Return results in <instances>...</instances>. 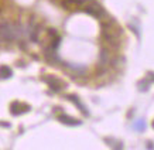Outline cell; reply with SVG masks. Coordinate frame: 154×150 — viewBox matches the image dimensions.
I'll return each mask as SVG.
<instances>
[{"label":"cell","instance_id":"obj_1","mask_svg":"<svg viewBox=\"0 0 154 150\" xmlns=\"http://www.w3.org/2000/svg\"><path fill=\"white\" fill-rule=\"evenodd\" d=\"M0 38H2V41L6 42H11L14 40H17L19 38L17 27H14L7 20H2L0 21Z\"/></svg>","mask_w":154,"mask_h":150},{"label":"cell","instance_id":"obj_2","mask_svg":"<svg viewBox=\"0 0 154 150\" xmlns=\"http://www.w3.org/2000/svg\"><path fill=\"white\" fill-rule=\"evenodd\" d=\"M84 11L85 13H88V14H92L94 17H98V19L105 17V10L102 9V6L99 5V3H96V2H94V0H91L89 5L85 6Z\"/></svg>","mask_w":154,"mask_h":150},{"label":"cell","instance_id":"obj_5","mask_svg":"<svg viewBox=\"0 0 154 150\" xmlns=\"http://www.w3.org/2000/svg\"><path fill=\"white\" fill-rule=\"evenodd\" d=\"M60 120L62 123H65V125H72V126H76V125H81V122L79 120H75V119H72V117H69V116H65V115H61L60 116Z\"/></svg>","mask_w":154,"mask_h":150},{"label":"cell","instance_id":"obj_6","mask_svg":"<svg viewBox=\"0 0 154 150\" xmlns=\"http://www.w3.org/2000/svg\"><path fill=\"white\" fill-rule=\"evenodd\" d=\"M11 77V70L9 67H0V78L5 80V78H10Z\"/></svg>","mask_w":154,"mask_h":150},{"label":"cell","instance_id":"obj_7","mask_svg":"<svg viewBox=\"0 0 154 150\" xmlns=\"http://www.w3.org/2000/svg\"><path fill=\"white\" fill-rule=\"evenodd\" d=\"M109 62V52H107V50H102V52H100V64H107Z\"/></svg>","mask_w":154,"mask_h":150},{"label":"cell","instance_id":"obj_11","mask_svg":"<svg viewBox=\"0 0 154 150\" xmlns=\"http://www.w3.org/2000/svg\"><path fill=\"white\" fill-rule=\"evenodd\" d=\"M2 42H3V41H2V38H0V44H2Z\"/></svg>","mask_w":154,"mask_h":150},{"label":"cell","instance_id":"obj_8","mask_svg":"<svg viewBox=\"0 0 154 150\" xmlns=\"http://www.w3.org/2000/svg\"><path fill=\"white\" fill-rule=\"evenodd\" d=\"M68 99H71L72 102H75V103H76V105H78V108H79L81 111H82V112H85V113H86V111H85V108H84V106H82V103H81L79 101H78V98H76V96H72V95H71V96H68Z\"/></svg>","mask_w":154,"mask_h":150},{"label":"cell","instance_id":"obj_3","mask_svg":"<svg viewBox=\"0 0 154 150\" xmlns=\"http://www.w3.org/2000/svg\"><path fill=\"white\" fill-rule=\"evenodd\" d=\"M48 81V85H50V88L54 89V91H61V89L64 88V85H62V82H61L60 80H57V78H54V77H48L47 78Z\"/></svg>","mask_w":154,"mask_h":150},{"label":"cell","instance_id":"obj_9","mask_svg":"<svg viewBox=\"0 0 154 150\" xmlns=\"http://www.w3.org/2000/svg\"><path fill=\"white\" fill-rule=\"evenodd\" d=\"M91 0H64V3H71V5H85Z\"/></svg>","mask_w":154,"mask_h":150},{"label":"cell","instance_id":"obj_10","mask_svg":"<svg viewBox=\"0 0 154 150\" xmlns=\"http://www.w3.org/2000/svg\"><path fill=\"white\" fill-rule=\"evenodd\" d=\"M134 127L137 129V130H143L146 127V123H144V120H137V122L134 123Z\"/></svg>","mask_w":154,"mask_h":150},{"label":"cell","instance_id":"obj_4","mask_svg":"<svg viewBox=\"0 0 154 150\" xmlns=\"http://www.w3.org/2000/svg\"><path fill=\"white\" fill-rule=\"evenodd\" d=\"M20 106H21V105H19V103L11 105V113H13V115H20V113L30 111V108H28L27 105H23V108H20Z\"/></svg>","mask_w":154,"mask_h":150},{"label":"cell","instance_id":"obj_12","mask_svg":"<svg viewBox=\"0 0 154 150\" xmlns=\"http://www.w3.org/2000/svg\"><path fill=\"white\" fill-rule=\"evenodd\" d=\"M153 126H154V122H153Z\"/></svg>","mask_w":154,"mask_h":150}]
</instances>
